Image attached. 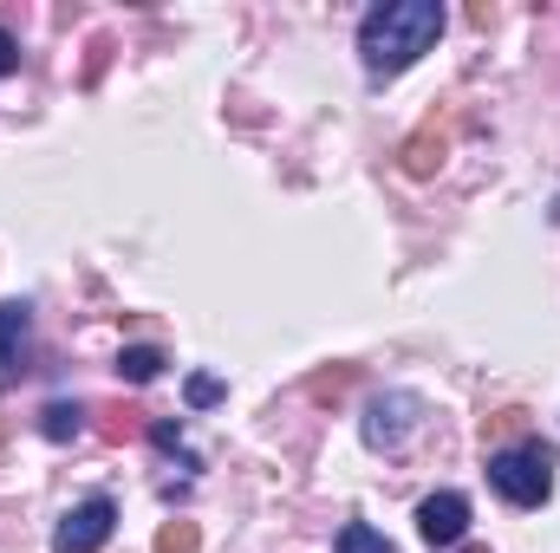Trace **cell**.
Segmentation results:
<instances>
[{
    "label": "cell",
    "mask_w": 560,
    "mask_h": 553,
    "mask_svg": "<svg viewBox=\"0 0 560 553\" xmlns=\"http://www.w3.org/2000/svg\"><path fill=\"white\" fill-rule=\"evenodd\" d=\"M163 372V352L156 345H131V352H118V378H131V385H150Z\"/></svg>",
    "instance_id": "obj_8"
},
{
    "label": "cell",
    "mask_w": 560,
    "mask_h": 553,
    "mask_svg": "<svg viewBox=\"0 0 560 553\" xmlns=\"http://www.w3.org/2000/svg\"><path fill=\"white\" fill-rule=\"evenodd\" d=\"M346 385H352V365H339V372H319V378H313V385H306V391H313V398H319V404H326V398H339V391H346Z\"/></svg>",
    "instance_id": "obj_12"
},
{
    "label": "cell",
    "mask_w": 560,
    "mask_h": 553,
    "mask_svg": "<svg viewBox=\"0 0 560 553\" xmlns=\"http://www.w3.org/2000/svg\"><path fill=\"white\" fill-rule=\"evenodd\" d=\"M423 404L411 398V391H385V398H372V411H365V443L372 449H405L411 436H418L423 423Z\"/></svg>",
    "instance_id": "obj_4"
},
{
    "label": "cell",
    "mask_w": 560,
    "mask_h": 553,
    "mask_svg": "<svg viewBox=\"0 0 560 553\" xmlns=\"http://www.w3.org/2000/svg\"><path fill=\"white\" fill-rule=\"evenodd\" d=\"M33 358V313L26 299H0V385H13Z\"/></svg>",
    "instance_id": "obj_6"
},
{
    "label": "cell",
    "mask_w": 560,
    "mask_h": 553,
    "mask_svg": "<svg viewBox=\"0 0 560 553\" xmlns=\"http://www.w3.org/2000/svg\"><path fill=\"white\" fill-rule=\"evenodd\" d=\"M398 163H405V176H436V163H443V131H436V118L423 125L418 138H405Z\"/></svg>",
    "instance_id": "obj_7"
},
{
    "label": "cell",
    "mask_w": 560,
    "mask_h": 553,
    "mask_svg": "<svg viewBox=\"0 0 560 553\" xmlns=\"http://www.w3.org/2000/svg\"><path fill=\"white\" fill-rule=\"evenodd\" d=\"M418 534L430 548H456L463 534H469V495L463 489H443V495H430L418 508Z\"/></svg>",
    "instance_id": "obj_5"
},
{
    "label": "cell",
    "mask_w": 560,
    "mask_h": 553,
    "mask_svg": "<svg viewBox=\"0 0 560 553\" xmlns=\"http://www.w3.org/2000/svg\"><path fill=\"white\" fill-rule=\"evenodd\" d=\"M79 430H85V411H79V404H46V411H39V436H52V443L79 436Z\"/></svg>",
    "instance_id": "obj_9"
},
{
    "label": "cell",
    "mask_w": 560,
    "mask_h": 553,
    "mask_svg": "<svg viewBox=\"0 0 560 553\" xmlns=\"http://www.w3.org/2000/svg\"><path fill=\"white\" fill-rule=\"evenodd\" d=\"M98 416H105V436H112V443H125V436L138 430V423H131L138 411H125V404H112V411H98Z\"/></svg>",
    "instance_id": "obj_14"
},
{
    "label": "cell",
    "mask_w": 560,
    "mask_h": 553,
    "mask_svg": "<svg viewBox=\"0 0 560 553\" xmlns=\"http://www.w3.org/2000/svg\"><path fill=\"white\" fill-rule=\"evenodd\" d=\"M443 33V7L436 0H385L359 20V59L372 79H392L405 66H418Z\"/></svg>",
    "instance_id": "obj_1"
},
{
    "label": "cell",
    "mask_w": 560,
    "mask_h": 553,
    "mask_svg": "<svg viewBox=\"0 0 560 553\" xmlns=\"http://www.w3.org/2000/svg\"><path fill=\"white\" fill-rule=\"evenodd\" d=\"M339 553H392V541L378 528H365V521H346L339 528Z\"/></svg>",
    "instance_id": "obj_11"
},
{
    "label": "cell",
    "mask_w": 560,
    "mask_h": 553,
    "mask_svg": "<svg viewBox=\"0 0 560 553\" xmlns=\"http://www.w3.org/2000/svg\"><path fill=\"white\" fill-rule=\"evenodd\" d=\"M13 66H20V46H13V33H7V26H0V79H7V72H13Z\"/></svg>",
    "instance_id": "obj_15"
},
{
    "label": "cell",
    "mask_w": 560,
    "mask_h": 553,
    "mask_svg": "<svg viewBox=\"0 0 560 553\" xmlns=\"http://www.w3.org/2000/svg\"><path fill=\"white\" fill-rule=\"evenodd\" d=\"M189 404H196V411H209V404H222V378H209V372H196V378H189Z\"/></svg>",
    "instance_id": "obj_13"
},
{
    "label": "cell",
    "mask_w": 560,
    "mask_h": 553,
    "mask_svg": "<svg viewBox=\"0 0 560 553\" xmlns=\"http://www.w3.org/2000/svg\"><path fill=\"white\" fill-rule=\"evenodd\" d=\"M118 528V502L112 495H85L59 528H52V553H98Z\"/></svg>",
    "instance_id": "obj_3"
},
{
    "label": "cell",
    "mask_w": 560,
    "mask_h": 553,
    "mask_svg": "<svg viewBox=\"0 0 560 553\" xmlns=\"http://www.w3.org/2000/svg\"><path fill=\"white\" fill-rule=\"evenodd\" d=\"M150 548H156V553H196V548H202V528H196V521H163Z\"/></svg>",
    "instance_id": "obj_10"
},
{
    "label": "cell",
    "mask_w": 560,
    "mask_h": 553,
    "mask_svg": "<svg viewBox=\"0 0 560 553\" xmlns=\"http://www.w3.org/2000/svg\"><path fill=\"white\" fill-rule=\"evenodd\" d=\"M489 482H495L502 502L541 508V502L555 495V449H548V443H509V449L489 456Z\"/></svg>",
    "instance_id": "obj_2"
}]
</instances>
